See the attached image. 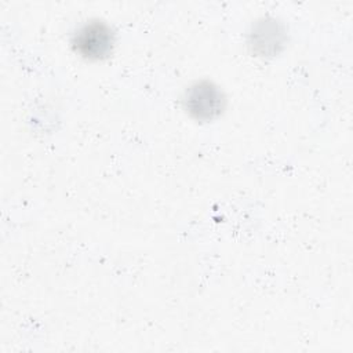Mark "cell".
I'll return each instance as SVG.
<instances>
[{
  "label": "cell",
  "mask_w": 353,
  "mask_h": 353,
  "mask_svg": "<svg viewBox=\"0 0 353 353\" xmlns=\"http://www.w3.org/2000/svg\"><path fill=\"white\" fill-rule=\"evenodd\" d=\"M185 106L197 120H211L222 109L219 90L208 81H200L186 91Z\"/></svg>",
  "instance_id": "2"
},
{
  "label": "cell",
  "mask_w": 353,
  "mask_h": 353,
  "mask_svg": "<svg viewBox=\"0 0 353 353\" xmlns=\"http://www.w3.org/2000/svg\"><path fill=\"white\" fill-rule=\"evenodd\" d=\"M73 44L76 51L88 59H102L108 57L113 46V34L108 25L90 22L79 29Z\"/></svg>",
  "instance_id": "1"
},
{
  "label": "cell",
  "mask_w": 353,
  "mask_h": 353,
  "mask_svg": "<svg viewBox=\"0 0 353 353\" xmlns=\"http://www.w3.org/2000/svg\"><path fill=\"white\" fill-rule=\"evenodd\" d=\"M252 46L261 48L262 52L272 51L274 52L279 46L283 43V32L274 21H263L256 25L252 34Z\"/></svg>",
  "instance_id": "3"
}]
</instances>
